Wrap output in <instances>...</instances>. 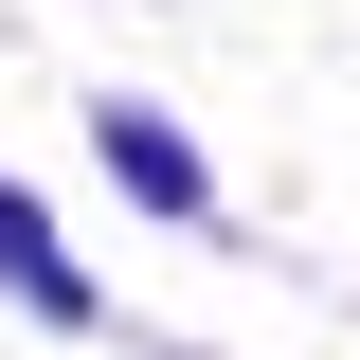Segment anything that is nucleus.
<instances>
[{
  "mask_svg": "<svg viewBox=\"0 0 360 360\" xmlns=\"http://www.w3.org/2000/svg\"><path fill=\"white\" fill-rule=\"evenodd\" d=\"M0 270H37V307H72V270H54V234L18 217V198H0Z\"/></svg>",
  "mask_w": 360,
  "mask_h": 360,
  "instance_id": "f257e3e1",
  "label": "nucleus"
}]
</instances>
